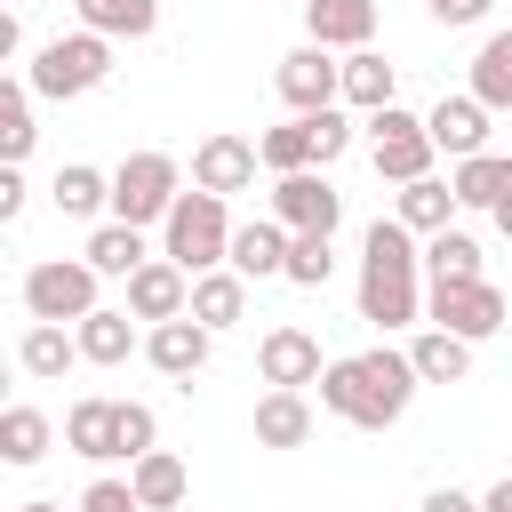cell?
Instances as JSON below:
<instances>
[{
    "label": "cell",
    "mask_w": 512,
    "mask_h": 512,
    "mask_svg": "<svg viewBox=\"0 0 512 512\" xmlns=\"http://www.w3.org/2000/svg\"><path fill=\"white\" fill-rule=\"evenodd\" d=\"M304 32H312V48H368L376 40V0H304Z\"/></svg>",
    "instance_id": "cell-16"
},
{
    "label": "cell",
    "mask_w": 512,
    "mask_h": 512,
    "mask_svg": "<svg viewBox=\"0 0 512 512\" xmlns=\"http://www.w3.org/2000/svg\"><path fill=\"white\" fill-rule=\"evenodd\" d=\"M408 360H416L424 384H464V376H472V344L448 336V328H416V336H408Z\"/></svg>",
    "instance_id": "cell-27"
},
{
    "label": "cell",
    "mask_w": 512,
    "mask_h": 512,
    "mask_svg": "<svg viewBox=\"0 0 512 512\" xmlns=\"http://www.w3.org/2000/svg\"><path fill=\"white\" fill-rule=\"evenodd\" d=\"M424 128H432V144H440L448 160H480V152H488V104H480V96H440V104L424 112Z\"/></svg>",
    "instance_id": "cell-17"
},
{
    "label": "cell",
    "mask_w": 512,
    "mask_h": 512,
    "mask_svg": "<svg viewBox=\"0 0 512 512\" xmlns=\"http://www.w3.org/2000/svg\"><path fill=\"white\" fill-rule=\"evenodd\" d=\"M344 104H352V112H392V104H400V72H392L376 48H352V56H344Z\"/></svg>",
    "instance_id": "cell-22"
},
{
    "label": "cell",
    "mask_w": 512,
    "mask_h": 512,
    "mask_svg": "<svg viewBox=\"0 0 512 512\" xmlns=\"http://www.w3.org/2000/svg\"><path fill=\"white\" fill-rule=\"evenodd\" d=\"M448 184H456V200H464V208H496V200L512 192V160H504V152L456 160V176H448Z\"/></svg>",
    "instance_id": "cell-34"
},
{
    "label": "cell",
    "mask_w": 512,
    "mask_h": 512,
    "mask_svg": "<svg viewBox=\"0 0 512 512\" xmlns=\"http://www.w3.org/2000/svg\"><path fill=\"white\" fill-rule=\"evenodd\" d=\"M504 320H512V296H504L496 280H464V288H424V328H448V336L480 344V336H496Z\"/></svg>",
    "instance_id": "cell-8"
},
{
    "label": "cell",
    "mask_w": 512,
    "mask_h": 512,
    "mask_svg": "<svg viewBox=\"0 0 512 512\" xmlns=\"http://www.w3.org/2000/svg\"><path fill=\"white\" fill-rule=\"evenodd\" d=\"M272 88H280V104L304 120V112H328V104H344V64L328 56V48H288L280 56V72H272Z\"/></svg>",
    "instance_id": "cell-9"
},
{
    "label": "cell",
    "mask_w": 512,
    "mask_h": 512,
    "mask_svg": "<svg viewBox=\"0 0 512 512\" xmlns=\"http://www.w3.org/2000/svg\"><path fill=\"white\" fill-rule=\"evenodd\" d=\"M424 512H480V496H464V488H432Z\"/></svg>",
    "instance_id": "cell-42"
},
{
    "label": "cell",
    "mask_w": 512,
    "mask_h": 512,
    "mask_svg": "<svg viewBox=\"0 0 512 512\" xmlns=\"http://www.w3.org/2000/svg\"><path fill=\"white\" fill-rule=\"evenodd\" d=\"M72 16H80V32H96V40H152L160 0H72Z\"/></svg>",
    "instance_id": "cell-21"
},
{
    "label": "cell",
    "mask_w": 512,
    "mask_h": 512,
    "mask_svg": "<svg viewBox=\"0 0 512 512\" xmlns=\"http://www.w3.org/2000/svg\"><path fill=\"white\" fill-rule=\"evenodd\" d=\"M312 440V400L304 392H264L256 400V448H304Z\"/></svg>",
    "instance_id": "cell-28"
},
{
    "label": "cell",
    "mask_w": 512,
    "mask_h": 512,
    "mask_svg": "<svg viewBox=\"0 0 512 512\" xmlns=\"http://www.w3.org/2000/svg\"><path fill=\"white\" fill-rule=\"evenodd\" d=\"M128 488H136V504L144 512H184V456H168V448H152V456H136L128 464Z\"/></svg>",
    "instance_id": "cell-24"
},
{
    "label": "cell",
    "mask_w": 512,
    "mask_h": 512,
    "mask_svg": "<svg viewBox=\"0 0 512 512\" xmlns=\"http://www.w3.org/2000/svg\"><path fill=\"white\" fill-rule=\"evenodd\" d=\"M120 440H128V464L160 448V424H152V408H144V400H120Z\"/></svg>",
    "instance_id": "cell-38"
},
{
    "label": "cell",
    "mask_w": 512,
    "mask_h": 512,
    "mask_svg": "<svg viewBox=\"0 0 512 512\" xmlns=\"http://www.w3.org/2000/svg\"><path fill=\"white\" fill-rule=\"evenodd\" d=\"M360 320L368 328H416L424 320V248L400 216H376L360 232Z\"/></svg>",
    "instance_id": "cell-1"
},
{
    "label": "cell",
    "mask_w": 512,
    "mask_h": 512,
    "mask_svg": "<svg viewBox=\"0 0 512 512\" xmlns=\"http://www.w3.org/2000/svg\"><path fill=\"white\" fill-rule=\"evenodd\" d=\"M72 360H80V336H72V328H56V320H32V328L16 336V368H24V376H40V384H56Z\"/></svg>",
    "instance_id": "cell-23"
},
{
    "label": "cell",
    "mask_w": 512,
    "mask_h": 512,
    "mask_svg": "<svg viewBox=\"0 0 512 512\" xmlns=\"http://www.w3.org/2000/svg\"><path fill=\"white\" fill-rule=\"evenodd\" d=\"M72 512H144V504H136V488H128V480H88Z\"/></svg>",
    "instance_id": "cell-39"
},
{
    "label": "cell",
    "mask_w": 512,
    "mask_h": 512,
    "mask_svg": "<svg viewBox=\"0 0 512 512\" xmlns=\"http://www.w3.org/2000/svg\"><path fill=\"white\" fill-rule=\"evenodd\" d=\"M120 312H136V320H152V328H160V320H184V312H192V272L168 264V256H152L144 272H128V304H120Z\"/></svg>",
    "instance_id": "cell-13"
},
{
    "label": "cell",
    "mask_w": 512,
    "mask_h": 512,
    "mask_svg": "<svg viewBox=\"0 0 512 512\" xmlns=\"http://www.w3.org/2000/svg\"><path fill=\"white\" fill-rule=\"evenodd\" d=\"M504 296H512V288H504Z\"/></svg>",
    "instance_id": "cell-46"
},
{
    "label": "cell",
    "mask_w": 512,
    "mask_h": 512,
    "mask_svg": "<svg viewBox=\"0 0 512 512\" xmlns=\"http://www.w3.org/2000/svg\"><path fill=\"white\" fill-rule=\"evenodd\" d=\"M328 272H336L328 232H296V240H288V280H296V288H328Z\"/></svg>",
    "instance_id": "cell-36"
},
{
    "label": "cell",
    "mask_w": 512,
    "mask_h": 512,
    "mask_svg": "<svg viewBox=\"0 0 512 512\" xmlns=\"http://www.w3.org/2000/svg\"><path fill=\"white\" fill-rule=\"evenodd\" d=\"M288 224L280 216H248L240 232H232V272L240 280H288Z\"/></svg>",
    "instance_id": "cell-18"
},
{
    "label": "cell",
    "mask_w": 512,
    "mask_h": 512,
    "mask_svg": "<svg viewBox=\"0 0 512 512\" xmlns=\"http://www.w3.org/2000/svg\"><path fill=\"white\" fill-rule=\"evenodd\" d=\"M48 200H56L64 216H112V176H104V168H88V160H72V168H56Z\"/></svg>",
    "instance_id": "cell-31"
},
{
    "label": "cell",
    "mask_w": 512,
    "mask_h": 512,
    "mask_svg": "<svg viewBox=\"0 0 512 512\" xmlns=\"http://www.w3.org/2000/svg\"><path fill=\"white\" fill-rule=\"evenodd\" d=\"M64 448H72V456H88V464L128 456V440H120V400H104V392L72 400V408H64Z\"/></svg>",
    "instance_id": "cell-14"
},
{
    "label": "cell",
    "mask_w": 512,
    "mask_h": 512,
    "mask_svg": "<svg viewBox=\"0 0 512 512\" xmlns=\"http://www.w3.org/2000/svg\"><path fill=\"white\" fill-rule=\"evenodd\" d=\"M416 360L408 352H392V344H376V352H352V360H328V376H320V408L328 416H344V424H360V432H384V424H400L408 416V400H416Z\"/></svg>",
    "instance_id": "cell-2"
},
{
    "label": "cell",
    "mask_w": 512,
    "mask_h": 512,
    "mask_svg": "<svg viewBox=\"0 0 512 512\" xmlns=\"http://www.w3.org/2000/svg\"><path fill=\"white\" fill-rule=\"evenodd\" d=\"M424 8H432V24H448V32H464V24H480V16L496 8V0H424Z\"/></svg>",
    "instance_id": "cell-40"
},
{
    "label": "cell",
    "mask_w": 512,
    "mask_h": 512,
    "mask_svg": "<svg viewBox=\"0 0 512 512\" xmlns=\"http://www.w3.org/2000/svg\"><path fill=\"white\" fill-rule=\"evenodd\" d=\"M432 152L440 144H432V128L416 112H400V104L392 112H368V160H376L384 184H424L432 176Z\"/></svg>",
    "instance_id": "cell-7"
},
{
    "label": "cell",
    "mask_w": 512,
    "mask_h": 512,
    "mask_svg": "<svg viewBox=\"0 0 512 512\" xmlns=\"http://www.w3.org/2000/svg\"><path fill=\"white\" fill-rule=\"evenodd\" d=\"M424 280H432V288L488 280V272H480V240H472V232H456V224H448V232H432V240H424Z\"/></svg>",
    "instance_id": "cell-26"
},
{
    "label": "cell",
    "mask_w": 512,
    "mask_h": 512,
    "mask_svg": "<svg viewBox=\"0 0 512 512\" xmlns=\"http://www.w3.org/2000/svg\"><path fill=\"white\" fill-rule=\"evenodd\" d=\"M32 80H0V160L8 168H24V152H32Z\"/></svg>",
    "instance_id": "cell-33"
},
{
    "label": "cell",
    "mask_w": 512,
    "mask_h": 512,
    "mask_svg": "<svg viewBox=\"0 0 512 512\" xmlns=\"http://www.w3.org/2000/svg\"><path fill=\"white\" fill-rule=\"evenodd\" d=\"M24 80H32V96L72 104V96H88V88L112 80V40H96V32H64V40H48V48L32 56Z\"/></svg>",
    "instance_id": "cell-6"
},
{
    "label": "cell",
    "mask_w": 512,
    "mask_h": 512,
    "mask_svg": "<svg viewBox=\"0 0 512 512\" xmlns=\"http://www.w3.org/2000/svg\"><path fill=\"white\" fill-rule=\"evenodd\" d=\"M256 376H264L272 392H304V384H320V376H328L320 336H312V328H296V320L264 328V344H256Z\"/></svg>",
    "instance_id": "cell-10"
},
{
    "label": "cell",
    "mask_w": 512,
    "mask_h": 512,
    "mask_svg": "<svg viewBox=\"0 0 512 512\" xmlns=\"http://www.w3.org/2000/svg\"><path fill=\"white\" fill-rule=\"evenodd\" d=\"M24 216V168H0V224Z\"/></svg>",
    "instance_id": "cell-41"
},
{
    "label": "cell",
    "mask_w": 512,
    "mask_h": 512,
    "mask_svg": "<svg viewBox=\"0 0 512 512\" xmlns=\"http://www.w3.org/2000/svg\"><path fill=\"white\" fill-rule=\"evenodd\" d=\"M256 152H264L272 176H304V168H312V120H280V128H264Z\"/></svg>",
    "instance_id": "cell-35"
},
{
    "label": "cell",
    "mask_w": 512,
    "mask_h": 512,
    "mask_svg": "<svg viewBox=\"0 0 512 512\" xmlns=\"http://www.w3.org/2000/svg\"><path fill=\"white\" fill-rule=\"evenodd\" d=\"M80 256H88V264H96L104 280H128V272H144V264H152L144 232H136V224H112V216H104V224L88 232V248H80Z\"/></svg>",
    "instance_id": "cell-25"
},
{
    "label": "cell",
    "mask_w": 512,
    "mask_h": 512,
    "mask_svg": "<svg viewBox=\"0 0 512 512\" xmlns=\"http://www.w3.org/2000/svg\"><path fill=\"white\" fill-rule=\"evenodd\" d=\"M56 448V424L32 408V400H16V408H0V456L8 464H40Z\"/></svg>",
    "instance_id": "cell-32"
},
{
    "label": "cell",
    "mask_w": 512,
    "mask_h": 512,
    "mask_svg": "<svg viewBox=\"0 0 512 512\" xmlns=\"http://www.w3.org/2000/svg\"><path fill=\"white\" fill-rule=\"evenodd\" d=\"M456 208H464V200H456V184H440V176H424V184H400V192H392V216H400L416 240L448 232V224H456Z\"/></svg>",
    "instance_id": "cell-19"
},
{
    "label": "cell",
    "mask_w": 512,
    "mask_h": 512,
    "mask_svg": "<svg viewBox=\"0 0 512 512\" xmlns=\"http://www.w3.org/2000/svg\"><path fill=\"white\" fill-rule=\"evenodd\" d=\"M16 512H64V504H48V496H32V504H16Z\"/></svg>",
    "instance_id": "cell-45"
},
{
    "label": "cell",
    "mask_w": 512,
    "mask_h": 512,
    "mask_svg": "<svg viewBox=\"0 0 512 512\" xmlns=\"http://www.w3.org/2000/svg\"><path fill=\"white\" fill-rule=\"evenodd\" d=\"M488 224H496V232H504V240H512V192H504V200H496V208H488Z\"/></svg>",
    "instance_id": "cell-44"
},
{
    "label": "cell",
    "mask_w": 512,
    "mask_h": 512,
    "mask_svg": "<svg viewBox=\"0 0 512 512\" xmlns=\"http://www.w3.org/2000/svg\"><path fill=\"white\" fill-rule=\"evenodd\" d=\"M208 344H216V336H208L192 312H184V320H160V328H144V360H152L160 376H176V384H192V376L208 368Z\"/></svg>",
    "instance_id": "cell-15"
},
{
    "label": "cell",
    "mask_w": 512,
    "mask_h": 512,
    "mask_svg": "<svg viewBox=\"0 0 512 512\" xmlns=\"http://www.w3.org/2000/svg\"><path fill=\"white\" fill-rule=\"evenodd\" d=\"M184 200V168L176 152H128L112 168V224H168V208Z\"/></svg>",
    "instance_id": "cell-4"
},
{
    "label": "cell",
    "mask_w": 512,
    "mask_h": 512,
    "mask_svg": "<svg viewBox=\"0 0 512 512\" xmlns=\"http://www.w3.org/2000/svg\"><path fill=\"white\" fill-rule=\"evenodd\" d=\"M480 512H512V480H496V488L480 496Z\"/></svg>",
    "instance_id": "cell-43"
},
{
    "label": "cell",
    "mask_w": 512,
    "mask_h": 512,
    "mask_svg": "<svg viewBox=\"0 0 512 512\" xmlns=\"http://www.w3.org/2000/svg\"><path fill=\"white\" fill-rule=\"evenodd\" d=\"M96 264L88 256H40L32 272H24V312L32 320H56V328H80L88 312H104L96 304Z\"/></svg>",
    "instance_id": "cell-5"
},
{
    "label": "cell",
    "mask_w": 512,
    "mask_h": 512,
    "mask_svg": "<svg viewBox=\"0 0 512 512\" xmlns=\"http://www.w3.org/2000/svg\"><path fill=\"white\" fill-rule=\"evenodd\" d=\"M232 232H240V224H232V208H224L216 192H200V184H192V192L168 208V224H160V256H168V264H184V272L200 280V272H224V264H232Z\"/></svg>",
    "instance_id": "cell-3"
},
{
    "label": "cell",
    "mask_w": 512,
    "mask_h": 512,
    "mask_svg": "<svg viewBox=\"0 0 512 512\" xmlns=\"http://www.w3.org/2000/svg\"><path fill=\"white\" fill-rule=\"evenodd\" d=\"M464 96H480L488 112H512V24L480 40V56H472V88H464Z\"/></svg>",
    "instance_id": "cell-30"
},
{
    "label": "cell",
    "mask_w": 512,
    "mask_h": 512,
    "mask_svg": "<svg viewBox=\"0 0 512 512\" xmlns=\"http://www.w3.org/2000/svg\"><path fill=\"white\" fill-rule=\"evenodd\" d=\"M256 168H264V152H256L248 136H232V128H216V136H200V144H192V184H200V192H216V200L248 192V184H256Z\"/></svg>",
    "instance_id": "cell-12"
},
{
    "label": "cell",
    "mask_w": 512,
    "mask_h": 512,
    "mask_svg": "<svg viewBox=\"0 0 512 512\" xmlns=\"http://www.w3.org/2000/svg\"><path fill=\"white\" fill-rule=\"evenodd\" d=\"M192 320L208 328V336H224V328H240L248 320V280L224 264V272H200L192 280Z\"/></svg>",
    "instance_id": "cell-20"
},
{
    "label": "cell",
    "mask_w": 512,
    "mask_h": 512,
    "mask_svg": "<svg viewBox=\"0 0 512 512\" xmlns=\"http://www.w3.org/2000/svg\"><path fill=\"white\" fill-rule=\"evenodd\" d=\"M72 336H80V360H96V368H120V360L136 352V312H112V304H104V312H88Z\"/></svg>",
    "instance_id": "cell-29"
},
{
    "label": "cell",
    "mask_w": 512,
    "mask_h": 512,
    "mask_svg": "<svg viewBox=\"0 0 512 512\" xmlns=\"http://www.w3.org/2000/svg\"><path fill=\"white\" fill-rule=\"evenodd\" d=\"M304 120H312V168H328V160L352 152V120H344L336 104H328V112H304Z\"/></svg>",
    "instance_id": "cell-37"
},
{
    "label": "cell",
    "mask_w": 512,
    "mask_h": 512,
    "mask_svg": "<svg viewBox=\"0 0 512 512\" xmlns=\"http://www.w3.org/2000/svg\"><path fill=\"white\" fill-rule=\"evenodd\" d=\"M272 216H280L288 232H328V240H336V224H344V192H336L320 168H304V176H272Z\"/></svg>",
    "instance_id": "cell-11"
}]
</instances>
